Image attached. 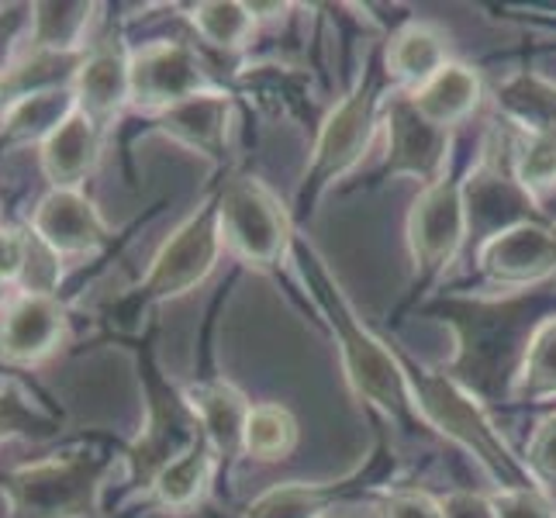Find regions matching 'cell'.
I'll return each mask as SVG.
<instances>
[{"label": "cell", "instance_id": "obj_16", "mask_svg": "<svg viewBox=\"0 0 556 518\" xmlns=\"http://www.w3.org/2000/svg\"><path fill=\"white\" fill-rule=\"evenodd\" d=\"M76 108L87 111L101 128L131 104V49L122 38H108L84 55L73 80Z\"/></svg>", "mask_w": 556, "mask_h": 518}, {"label": "cell", "instance_id": "obj_7", "mask_svg": "<svg viewBox=\"0 0 556 518\" xmlns=\"http://www.w3.org/2000/svg\"><path fill=\"white\" fill-rule=\"evenodd\" d=\"M218 222L225 245L253 266H274L287 245H294L287 211L253 177L232 180L218 190Z\"/></svg>", "mask_w": 556, "mask_h": 518}, {"label": "cell", "instance_id": "obj_38", "mask_svg": "<svg viewBox=\"0 0 556 518\" xmlns=\"http://www.w3.org/2000/svg\"><path fill=\"white\" fill-rule=\"evenodd\" d=\"M4 374H14V367H11V363L0 359V377H4Z\"/></svg>", "mask_w": 556, "mask_h": 518}, {"label": "cell", "instance_id": "obj_2", "mask_svg": "<svg viewBox=\"0 0 556 518\" xmlns=\"http://www.w3.org/2000/svg\"><path fill=\"white\" fill-rule=\"evenodd\" d=\"M294 256L301 266V277L308 280L315 301L321 304L325 318L332 325L339 353H342V367H346L353 391L367 401V405H374L391 421H397V426H418L421 415L415 405V391L405 374V363L391 353V345H383L367 325L356 318V308L350 304V298L342 294V287L332 280V274L325 270L321 256L298 236H294Z\"/></svg>", "mask_w": 556, "mask_h": 518}, {"label": "cell", "instance_id": "obj_11", "mask_svg": "<svg viewBox=\"0 0 556 518\" xmlns=\"http://www.w3.org/2000/svg\"><path fill=\"white\" fill-rule=\"evenodd\" d=\"M464 198H467L470 236H477L481 242L508 232L515 225L546 222L540 215L535 198L515 180L511 166H505L497 156H488L473 169V177L464 184Z\"/></svg>", "mask_w": 556, "mask_h": 518}, {"label": "cell", "instance_id": "obj_29", "mask_svg": "<svg viewBox=\"0 0 556 518\" xmlns=\"http://www.w3.org/2000/svg\"><path fill=\"white\" fill-rule=\"evenodd\" d=\"M515 394L522 401H546L556 397V315L535 329L522 374L515 380Z\"/></svg>", "mask_w": 556, "mask_h": 518}, {"label": "cell", "instance_id": "obj_27", "mask_svg": "<svg viewBox=\"0 0 556 518\" xmlns=\"http://www.w3.org/2000/svg\"><path fill=\"white\" fill-rule=\"evenodd\" d=\"M294 446H298V418L283 405H253L242 432V453L263 459V464H274V459L291 456Z\"/></svg>", "mask_w": 556, "mask_h": 518}, {"label": "cell", "instance_id": "obj_15", "mask_svg": "<svg viewBox=\"0 0 556 518\" xmlns=\"http://www.w3.org/2000/svg\"><path fill=\"white\" fill-rule=\"evenodd\" d=\"M481 270L505 287H529L556 274V228L546 222L515 225L481 245Z\"/></svg>", "mask_w": 556, "mask_h": 518}, {"label": "cell", "instance_id": "obj_17", "mask_svg": "<svg viewBox=\"0 0 556 518\" xmlns=\"http://www.w3.org/2000/svg\"><path fill=\"white\" fill-rule=\"evenodd\" d=\"M104 152V128L76 108L70 118L38 146V163L52 187L84 190V184L98 173Z\"/></svg>", "mask_w": 556, "mask_h": 518}, {"label": "cell", "instance_id": "obj_8", "mask_svg": "<svg viewBox=\"0 0 556 518\" xmlns=\"http://www.w3.org/2000/svg\"><path fill=\"white\" fill-rule=\"evenodd\" d=\"M470 236L464 184L443 177L429 184L412 204L408 215V245L418 280H432L446 270L459 245Z\"/></svg>", "mask_w": 556, "mask_h": 518}, {"label": "cell", "instance_id": "obj_6", "mask_svg": "<svg viewBox=\"0 0 556 518\" xmlns=\"http://www.w3.org/2000/svg\"><path fill=\"white\" fill-rule=\"evenodd\" d=\"M383 76L388 70H380V63H370V70L359 76L356 87L342 98L332 114L325 118L312 166L304 173L301 184V201H312L321 187H329L339 180L342 173H350L374 142V131L380 122V104H383Z\"/></svg>", "mask_w": 556, "mask_h": 518}, {"label": "cell", "instance_id": "obj_20", "mask_svg": "<svg viewBox=\"0 0 556 518\" xmlns=\"http://www.w3.org/2000/svg\"><path fill=\"white\" fill-rule=\"evenodd\" d=\"M370 473H350L342 481H325V484H277L263 491L256 502H249L245 518H321L336 502L350 497L356 488L367 484Z\"/></svg>", "mask_w": 556, "mask_h": 518}, {"label": "cell", "instance_id": "obj_34", "mask_svg": "<svg viewBox=\"0 0 556 518\" xmlns=\"http://www.w3.org/2000/svg\"><path fill=\"white\" fill-rule=\"evenodd\" d=\"M526 464L535 481L556 484V412L546 415L532 432V443L526 450Z\"/></svg>", "mask_w": 556, "mask_h": 518}, {"label": "cell", "instance_id": "obj_23", "mask_svg": "<svg viewBox=\"0 0 556 518\" xmlns=\"http://www.w3.org/2000/svg\"><path fill=\"white\" fill-rule=\"evenodd\" d=\"M388 76L412 93L426 87L439 70L450 66L446 38L429 25H405L388 46Z\"/></svg>", "mask_w": 556, "mask_h": 518}, {"label": "cell", "instance_id": "obj_33", "mask_svg": "<svg viewBox=\"0 0 556 518\" xmlns=\"http://www.w3.org/2000/svg\"><path fill=\"white\" fill-rule=\"evenodd\" d=\"M31 35V4H4L0 8V73H8L22 55V42Z\"/></svg>", "mask_w": 556, "mask_h": 518}, {"label": "cell", "instance_id": "obj_9", "mask_svg": "<svg viewBox=\"0 0 556 518\" xmlns=\"http://www.w3.org/2000/svg\"><path fill=\"white\" fill-rule=\"evenodd\" d=\"M146 377H149V421L142 435L125 450V459L131 470V484L149 491L152 481H156V473L169 459H177L194 443H201L204 432L198 426L194 412L187 408L184 394H174V388H166L156 367H149Z\"/></svg>", "mask_w": 556, "mask_h": 518}, {"label": "cell", "instance_id": "obj_18", "mask_svg": "<svg viewBox=\"0 0 556 518\" xmlns=\"http://www.w3.org/2000/svg\"><path fill=\"white\" fill-rule=\"evenodd\" d=\"M228 122H232V101L222 90H204L198 98L152 114V128L160 136L187 146L190 152H201V156H222Z\"/></svg>", "mask_w": 556, "mask_h": 518}, {"label": "cell", "instance_id": "obj_10", "mask_svg": "<svg viewBox=\"0 0 556 518\" xmlns=\"http://www.w3.org/2000/svg\"><path fill=\"white\" fill-rule=\"evenodd\" d=\"M207 84L201 55L184 42H152L131 52V108L160 114L180 101L198 98Z\"/></svg>", "mask_w": 556, "mask_h": 518}, {"label": "cell", "instance_id": "obj_25", "mask_svg": "<svg viewBox=\"0 0 556 518\" xmlns=\"http://www.w3.org/2000/svg\"><path fill=\"white\" fill-rule=\"evenodd\" d=\"M93 4L84 0H73V4H31V35H28V49L35 52H87V31L93 22Z\"/></svg>", "mask_w": 556, "mask_h": 518}, {"label": "cell", "instance_id": "obj_22", "mask_svg": "<svg viewBox=\"0 0 556 518\" xmlns=\"http://www.w3.org/2000/svg\"><path fill=\"white\" fill-rule=\"evenodd\" d=\"M421 118H429L439 128H453L467 118V114L481 104V76L464 63H450L439 70L426 87L408 93Z\"/></svg>", "mask_w": 556, "mask_h": 518}, {"label": "cell", "instance_id": "obj_26", "mask_svg": "<svg viewBox=\"0 0 556 518\" xmlns=\"http://www.w3.org/2000/svg\"><path fill=\"white\" fill-rule=\"evenodd\" d=\"M497 108L526 128V136H556V84L535 73H515L497 87Z\"/></svg>", "mask_w": 556, "mask_h": 518}, {"label": "cell", "instance_id": "obj_36", "mask_svg": "<svg viewBox=\"0 0 556 518\" xmlns=\"http://www.w3.org/2000/svg\"><path fill=\"white\" fill-rule=\"evenodd\" d=\"M383 518H446L443 502H435L426 491H394L383 502Z\"/></svg>", "mask_w": 556, "mask_h": 518}, {"label": "cell", "instance_id": "obj_35", "mask_svg": "<svg viewBox=\"0 0 556 518\" xmlns=\"http://www.w3.org/2000/svg\"><path fill=\"white\" fill-rule=\"evenodd\" d=\"M25 263H28V232L0 225V287L22 283Z\"/></svg>", "mask_w": 556, "mask_h": 518}, {"label": "cell", "instance_id": "obj_28", "mask_svg": "<svg viewBox=\"0 0 556 518\" xmlns=\"http://www.w3.org/2000/svg\"><path fill=\"white\" fill-rule=\"evenodd\" d=\"M190 25L215 49H242L253 35V8L232 0H211L190 8Z\"/></svg>", "mask_w": 556, "mask_h": 518}, {"label": "cell", "instance_id": "obj_4", "mask_svg": "<svg viewBox=\"0 0 556 518\" xmlns=\"http://www.w3.org/2000/svg\"><path fill=\"white\" fill-rule=\"evenodd\" d=\"M111 450H70L0 473L11 518H90L114 467Z\"/></svg>", "mask_w": 556, "mask_h": 518}, {"label": "cell", "instance_id": "obj_3", "mask_svg": "<svg viewBox=\"0 0 556 518\" xmlns=\"http://www.w3.org/2000/svg\"><path fill=\"white\" fill-rule=\"evenodd\" d=\"M405 374L412 380L421 421H429L432 429L450 435L453 443H459L470 456L481 459L488 473L502 488H519V491L540 488L529 464L508 450L502 432L494 429V421L481 408V401H477L464 383L453 380L450 374L415 367V363H405Z\"/></svg>", "mask_w": 556, "mask_h": 518}, {"label": "cell", "instance_id": "obj_14", "mask_svg": "<svg viewBox=\"0 0 556 518\" xmlns=\"http://www.w3.org/2000/svg\"><path fill=\"white\" fill-rule=\"evenodd\" d=\"M28 232L46 242L60 260L98 253L111 242V228L101 215V207L87 198L84 190H60L49 187V194L35 204Z\"/></svg>", "mask_w": 556, "mask_h": 518}, {"label": "cell", "instance_id": "obj_19", "mask_svg": "<svg viewBox=\"0 0 556 518\" xmlns=\"http://www.w3.org/2000/svg\"><path fill=\"white\" fill-rule=\"evenodd\" d=\"M184 401H187V408L194 412L204 439L215 446L218 456H236L242 450L245 418L253 412V405H249L236 383L198 380L184 391Z\"/></svg>", "mask_w": 556, "mask_h": 518}, {"label": "cell", "instance_id": "obj_24", "mask_svg": "<svg viewBox=\"0 0 556 518\" xmlns=\"http://www.w3.org/2000/svg\"><path fill=\"white\" fill-rule=\"evenodd\" d=\"M76 111L73 87L35 93L0 114V146H42Z\"/></svg>", "mask_w": 556, "mask_h": 518}, {"label": "cell", "instance_id": "obj_39", "mask_svg": "<svg viewBox=\"0 0 556 518\" xmlns=\"http://www.w3.org/2000/svg\"><path fill=\"white\" fill-rule=\"evenodd\" d=\"M0 225H4V222H0Z\"/></svg>", "mask_w": 556, "mask_h": 518}, {"label": "cell", "instance_id": "obj_30", "mask_svg": "<svg viewBox=\"0 0 556 518\" xmlns=\"http://www.w3.org/2000/svg\"><path fill=\"white\" fill-rule=\"evenodd\" d=\"M60 432V415L46 412L42 405H31V397L8 380L0 388V443L8 439H46Z\"/></svg>", "mask_w": 556, "mask_h": 518}, {"label": "cell", "instance_id": "obj_5", "mask_svg": "<svg viewBox=\"0 0 556 518\" xmlns=\"http://www.w3.org/2000/svg\"><path fill=\"white\" fill-rule=\"evenodd\" d=\"M222 245L225 239H222L218 194H215L198 211H190L174 228V236L160 245V253L152 256L149 270L136 287V294L128 298V304L131 308H149V304H166L190 294L215 270Z\"/></svg>", "mask_w": 556, "mask_h": 518}, {"label": "cell", "instance_id": "obj_12", "mask_svg": "<svg viewBox=\"0 0 556 518\" xmlns=\"http://www.w3.org/2000/svg\"><path fill=\"white\" fill-rule=\"evenodd\" d=\"M66 339V308L55 294L17 291L0 308V359L11 367H35Z\"/></svg>", "mask_w": 556, "mask_h": 518}, {"label": "cell", "instance_id": "obj_1", "mask_svg": "<svg viewBox=\"0 0 556 518\" xmlns=\"http://www.w3.org/2000/svg\"><path fill=\"white\" fill-rule=\"evenodd\" d=\"M446 318L459 332V350L450 377L459 380L473 397L497 401L522 374L529 342L546 321L540 298H505V301H450Z\"/></svg>", "mask_w": 556, "mask_h": 518}, {"label": "cell", "instance_id": "obj_31", "mask_svg": "<svg viewBox=\"0 0 556 518\" xmlns=\"http://www.w3.org/2000/svg\"><path fill=\"white\" fill-rule=\"evenodd\" d=\"M511 173L532 198L556 187V136H526L515 146Z\"/></svg>", "mask_w": 556, "mask_h": 518}, {"label": "cell", "instance_id": "obj_32", "mask_svg": "<svg viewBox=\"0 0 556 518\" xmlns=\"http://www.w3.org/2000/svg\"><path fill=\"white\" fill-rule=\"evenodd\" d=\"M491 508L494 518H556V508L549 505L543 488H502L497 494H491Z\"/></svg>", "mask_w": 556, "mask_h": 518}, {"label": "cell", "instance_id": "obj_21", "mask_svg": "<svg viewBox=\"0 0 556 518\" xmlns=\"http://www.w3.org/2000/svg\"><path fill=\"white\" fill-rule=\"evenodd\" d=\"M215 464H218L215 446H211L207 439H201V443H194L177 459H169L156 473L149 494L156 497L166 511H190L204 502L211 481H215Z\"/></svg>", "mask_w": 556, "mask_h": 518}, {"label": "cell", "instance_id": "obj_13", "mask_svg": "<svg viewBox=\"0 0 556 518\" xmlns=\"http://www.w3.org/2000/svg\"><path fill=\"white\" fill-rule=\"evenodd\" d=\"M450 131L421 118L408 93L391 101L388 108V177H415L418 184H435L446 177Z\"/></svg>", "mask_w": 556, "mask_h": 518}, {"label": "cell", "instance_id": "obj_37", "mask_svg": "<svg viewBox=\"0 0 556 518\" xmlns=\"http://www.w3.org/2000/svg\"><path fill=\"white\" fill-rule=\"evenodd\" d=\"M443 515L446 518H494L491 497L473 494V491H453L443 502Z\"/></svg>", "mask_w": 556, "mask_h": 518}]
</instances>
